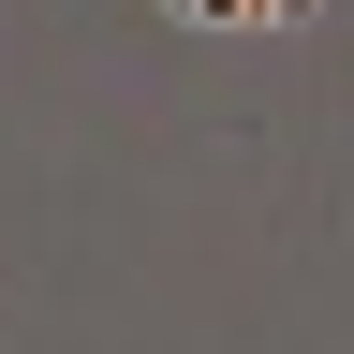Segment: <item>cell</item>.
Instances as JSON below:
<instances>
[{
    "label": "cell",
    "instance_id": "cell-1",
    "mask_svg": "<svg viewBox=\"0 0 354 354\" xmlns=\"http://www.w3.org/2000/svg\"><path fill=\"white\" fill-rule=\"evenodd\" d=\"M162 15H192V30H310L325 0H162Z\"/></svg>",
    "mask_w": 354,
    "mask_h": 354
}]
</instances>
